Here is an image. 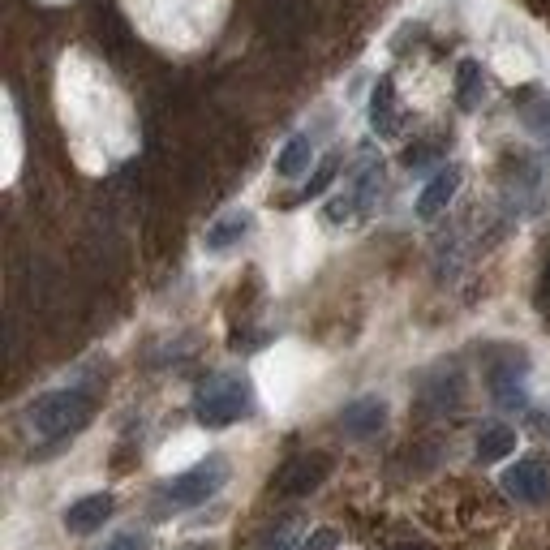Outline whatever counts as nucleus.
Listing matches in <instances>:
<instances>
[{"instance_id": "1", "label": "nucleus", "mask_w": 550, "mask_h": 550, "mask_svg": "<svg viewBox=\"0 0 550 550\" xmlns=\"http://www.w3.org/2000/svg\"><path fill=\"white\" fill-rule=\"evenodd\" d=\"M95 413V400L86 387H61V392H48L31 404V430L39 439H69L78 434Z\"/></svg>"}, {"instance_id": "2", "label": "nucleus", "mask_w": 550, "mask_h": 550, "mask_svg": "<svg viewBox=\"0 0 550 550\" xmlns=\"http://www.w3.org/2000/svg\"><path fill=\"white\" fill-rule=\"evenodd\" d=\"M250 409H254V392H250V383L245 379H237V374H215V379L202 383L198 396H194V417L207 430L233 426Z\"/></svg>"}, {"instance_id": "3", "label": "nucleus", "mask_w": 550, "mask_h": 550, "mask_svg": "<svg viewBox=\"0 0 550 550\" xmlns=\"http://www.w3.org/2000/svg\"><path fill=\"white\" fill-rule=\"evenodd\" d=\"M224 482H228V460L224 456H207L190 473L172 477V482L164 486V495L177 503V508H198V503H207Z\"/></svg>"}, {"instance_id": "4", "label": "nucleus", "mask_w": 550, "mask_h": 550, "mask_svg": "<svg viewBox=\"0 0 550 550\" xmlns=\"http://www.w3.org/2000/svg\"><path fill=\"white\" fill-rule=\"evenodd\" d=\"M503 490L516 503H542L550 499V469L542 460H516L512 469H503Z\"/></svg>"}, {"instance_id": "5", "label": "nucleus", "mask_w": 550, "mask_h": 550, "mask_svg": "<svg viewBox=\"0 0 550 550\" xmlns=\"http://www.w3.org/2000/svg\"><path fill=\"white\" fill-rule=\"evenodd\" d=\"M323 477H327V456H297L280 469V482L275 486H280L284 495H293V499H306L310 490L323 486Z\"/></svg>"}, {"instance_id": "6", "label": "nucleus", "mask_w": 550, "mask_h": 550, "mask_svg": "<svg viewBox=\"0 0 550 550\" xmlns=\"http://www.w3.org/2000/svg\"><path fill=\"white\" fill-rule=\"evenodd\" d=\"M112 516V495H82L78 503H69V512H65V529L69 533H95V529H104V520Z\"/></svg>"}, {"instance_id": "7", "label": "nucleus", "mask_w": 550, "mask_h": 550, "mask_svg": "<svg viewBox=\"0 0 550 550\" xmlns=\"http://www.w3.org/2000/svg\"><path fill=\"white\" fill-rule=\"evenodd\" d=\"M370 125H374V134H383V138H396V134H400V104H396V86H392V78H379V82H374V95H370Z\"/></svg>"}, {"instance_id": "8", "label": "nucleus", "mask_w": 550, "mask_h": 550, "mask_svg": "<svg viewBox=\"0 0 550 550\" xmlns=\"http://www.w3.org/2000/svg\"><path fill=\"white\" fill-rule=\"evenodd\" d=\"M456 190H460V168H439L426 181L422 198H417V215H422V220H434V215H439L447 202L456 198Z\"/></svg>"}, {"instance_id": "9", "label": "nucleus", "mask_w": 550, "mask_h": 550, "mask_svg": "<svg viewBox=\"0 0 550 550\" xmlns=\"http://www.w3.org/2000/svg\"><path fill=\"white\" fill-rule=\"evenodd\" d=\"M340 422H344V430H349V434L366 439V434H379V426L387 422V404L379 396H361V400H353L349 409L340 413Z\"/></svg>"}, {"instance_id": "10", "label": "nucleus", "mask_w": 550, "mask_h": 550, "mask_svg": "<svg viewBox=\"0 0 550 550\" xmlns=\"http://www.w3.org/2000/svg\"><path fill=\"white\" fill-rule=\"evenodd\" d=\"M254 228V215L250 211H228V215H220L211 228H207V250L211 254H224V250H233V245L250 233Z\"/></svg>"}, {"instance_id": "11", "label": "nucleus", "mask_w": 550, "mask_h": 550, "mask_svg": "<svg viewBox=\"0 0 550 550\" xmlns=\"http://www.w3.org/2000/svg\"><path fill=\"white\" fill-rule=\"evenodd\" d=\"M512 452H516V430L512 426L490 422V426L477 430V460H482V465H495V460L512 456Z\"/></svg>"}, {"instance_id": "12", "label": "nucleus", "mask_w": 550, "mask_h": 550, "mask_svg": "<svg viewBox=\"0 0 550 550\" xmlns=\"http://www.w3.org/2000/svg\"><path fill=\"white\" fill-rule=\"evenodd\" d=\"M456 99H460V108H465V112L482 108L486 78H482V65H477V61H460V69H456Z\"/></svg>"}, {"instance_id": "13", "label": "nucleus", "mask_w": 550, "mask_h": 550, "mask_svg": "<svg viewBox=\"0 0 550 550\" xmlns=\"http://www.w3.org/2000/svg\"><path fill=\"white\" fill-rule=\"evenodd\" d=\"M310 155H314L310 134H293V138L284 142L280 159H275V172H280V177H301V172L310 168Z\"/></svg>"}, {"instance_id": "14", "label": "nucleus", "mask_w": 550, "mask_h": 550, "mask_svg": "<svg viewBox=\"0 0 550 550\" xmlns=\"http://www.w3.org/2000/svg\"><path fill=\"white\" fill-rule=\"evenodd\" d=\"M490 392H495V400L503 404V409H525V404H529L525 383H520V370L516 366L490 374Z\"/></svg>"}, {"instance_id": "15", "label": "nucleus", "mask_w": 550, "mask_h": 550, "mask_svg": "<svg viewBox=\"0 0 550 550\" xmlns=\"http://www.w3.org/2000/svg\"><path fill=\"white\" fill-rule=\"evenodd\" d=\"M525 125L550 142V99H542V95L529 99V104H525Z\"/></svg>"}, {"instance_id": "16", "label": "nucleus", "mask_w": 550, "mask_h": 550, "mask_svg": "<svg viewBox=\"0 0 550 550\" xmlns=\"http://www.w3.org/2000/svg\"><path fill=\"white\" fill-rule=\"evenodd\" d=\"M331 181H336V159H323V164L314 168V177L306 181V198H318V194H323Z\"/></svg>"}, {"instance_id": "17", "label": "nucleus", "mask_w": 550, "mask_h": 550, "mask_svg": "<svg viewBox=\"0 0 550 550\" xmlns=\"http://www.w3.org/2000/svg\"><path fill=\"white\" fill-rule=\"evenodd\" d=\"M263 550H306V542H301L293 529H280V533H271V538L263 542Z\"/></svg>"}, {"instance_id": "18", "label": "nucleus", "mask_w": 550, "mask_h": 550, "mask_svg": "<svg viewBox=\"0 0 550 550\" xmlns=\"http://www.w3.org/2000/svg\"><path fill=\"white\" fill-rule=\"evenodd\" d=\"M340 546V533L336 529H314L306 538V550H336Z\"/></svg>"}, {"instance_id": "19", "label": "nucleus", "mask_w": 550, "mask_h": 550, "mask_svg": "<svg viewBox=\"0 0 550 550\" xmlns=\"http://www.w3.org/2000/svg\"><path fill=\"white\" fill-rule=\"evenodd\" d=\"M104 550H147V538H138V533H121V538H112Z\"/></svg>"}, {"instance_id": "20", "label": "nucleus", "mask_w": 550, "mask_h": 550, "mask_svg": "<svg viewBox=\"0 0 550 550\" xmlns=\"http://www.w3.org/2000/svg\"><path fill=\"white\" fill-rule=\"evenodd\" d=\"M392 550H430V546H392Z\"/></svg>"}]
</instances>
